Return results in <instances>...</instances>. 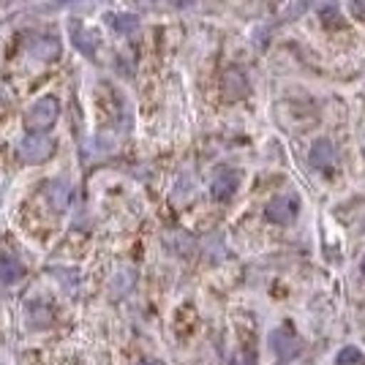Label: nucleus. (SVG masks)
<instances>
[{
  "instance_id": "1",
  "label": "nucleus",
  "mask_w": 365,
  "mask_h": 365,
  "mask_svg": "<svg viewBox=\"0 0 365 365\" xmlns=\"http://www.w3.org/2000/svg\"><path fill=\"white\" fill-rule=\"evenodd\" d=\"M58 115H61V104H58V98L44 96V98H38V101L28 109V115H25V125H28V131H46L52 123L58 120Z\"/></svg>"
},
{
  "instance_id": "2",
  "label": "nucleus",
  "mask_w": 365,
  "mask_h": 365,
  "mask_svg": "<svg viewBox=\"0 0 365 365\" xmlns=\"http://www.w3.org/2000/svg\"><path fill=\"white\" fill-rule=\"evenodd\" d=\"M52 150H55V142L44 137V131H31L28 137L19 142V155L28 164H41V161H46L52 155Z\"/></svg>"
},
{
  "instance_id": "3",
  "label": "nucleus",
  "mask_w": 365,
  "mask_h": 365,
  "mask_svg": "<svg viewBox=\"0 0 365 365\" xmlns=\"http://www.w3.org/2000/svg\"><path fill=\"white\" fill-rule=\"evenodd\" d=\"M297 213H300V199L294 197V194H278L264 207L267 221H273V224H289Z\"/></svg>"
},
{
  "instance_id": "4",
  "label": "nucleus",
  "mask_w": 365,
  "mask_h": 365,
  "mask_svg": "<svg viewBox=\"0 0 365 365\" xmlns=\"http://www.w3.org/2000/svg\"><path fill=\"white\" fill-rule=\"evenodd\" d=\"M237 188H240V172L237 169H218L213 178V185H210V191H213V197L218 202H227L237 194Z\"/></svg>"
},
{
  "instance_id": "5",
  "label": "nucleus",
  "mask_w": 365,
  "mask_h": 365,
  "mask_svg": "<svg viewBox=\"0 0 365 365\" xmlns=\"http://www.w3.org/2000/svg\"><path fill=\"white\" fill-rule=\"evenodd\" d=\"M270 349L281 357V360H292L297 351H300V341H297V335L292 327H278L273 330L270 335Z\"/></svg>"
},
{
  "instance_id": "6",
  "label": "nucleus",
  "mask_w": 365,
  "mask_h": 365,
  "mask_svg": "<svg viewBox=\"0 0 365 365\" xmlns=\"http://www.w3.org/2000/svg\"><path fill=\"white\" fill-rule=\"evenodd\" d=\"M311 167H317V169H330L335 164V148H333V142L330 139H317L314 142V148H311Z\"/></svg>"
},
{
  "instance_id": "7",
  "label": "nucleus",
  "mask_w": 365,
  "mask_h": 365,
  "mask_svg": "<svg viewBox=\"0 0 365 365\" xmlns=\"http://www.w3.org/2000/svg\"><path fill=\"white\" fill-rule=\"evenodd\" d=\"M71 38H74V44L79 52H85V55H91L93 58V52H96V38H93L91 33H85L82 31V25H71Z\"/></svg>"
},
{
  "instance_id": "8",
  "label": "nucleus",
  "mask_w": 365,
  "mask_h": 365,
  "mask_svg": "<svg viewBox=\"0 0 365 365\" xmlns=\"http://www.w3.org/2000/svg\"><path fill=\"white\" fill-rule=\"evenodd\" d=\"M335 365H365V354L357 346H344L335 357Z\"/></svg>"
},
{
  "instance_id": "9",
  "label": "nucleus",
  "mask_w": 365,
  "mask_h": 365,
  "mask_svg": "<svg viewBox=\"0 0 365 365\" xmlns=\"http://www.w3.org/2000/svg\"><path fill=\"white\" fill-rule=\"evenodd\" d=\"M107 19L112 22V28H115L118 33L137 31V16H131V14H109Z\"/></svg>"
},
{
  "instance_id": "10",
  "label": "nucleus",
  "mask_w": 365,
  "mask_h": 365,
  "mask_svg": "<svg viewBox=\"0 0 365 365\" xmlns=\"http://www.w3.org/2000/svg\"><path fill=\"white\" fill-rule=\"evenodd\" d=\"M52 202H55V207H66L68 205V188L63 185V182H55L52 185Z\"/></svg>"
},
{
  "instance_id": "11",
  "label": "nucleus",
  "mask_w": 365,
  "mask_h": 365,
  "mask_svg": "<svg viewBox=\"0 0 365 365\" xmlns=\"http://www.w3.org/2000/svg\"><path fill=\"white\" fill-rule=\"evenodd\" d=\"M16 270H19V264L11 262V259H6V264H3V281H14Z\"/></svg>"
},
{
  "instance_id": "12",
  "label": "nucleus",
  "mask_w": 365,
  "mask_h": 365,
  "mask_svg": "<svg viewBox=\"0 0 365 365\" xmlns=\"http://www.w3.org/2000/svg\"><path fill=\"white\" fill-rule=\"evenodd\" d=\"M351 11L360 19H365V0H351Z\"/></svg>"
},
{
  "instance_id": "13",
  "label": "nucleus",
  "mask_w": 365,
  "mask_h": 365,
  "mask_svg": "<svg viewBox=\"0 0 365 365\" xmlns=\"http://www.w3.org/2000/svg\"><path fill=\"white\" fill-rule=\"evenodd\" d=\"M139 365H164V363H161V360H142Z\"/></svg>"
},
{
  "instance_id": "14",
  "label": "nucleus",
  "mask_w": 365,
  "mask_h": 365,
  "mask_svg": "<svg viewBox=\"0 0 365 365\" xmlns=\"http://www.w3.org/2000/svg\"><path fill=\"white\" fill-rule=\"evenodd\" d=\"M360 270H363V275H365V257H363V264H360Z\"/></svg>"
}]
</instances>
